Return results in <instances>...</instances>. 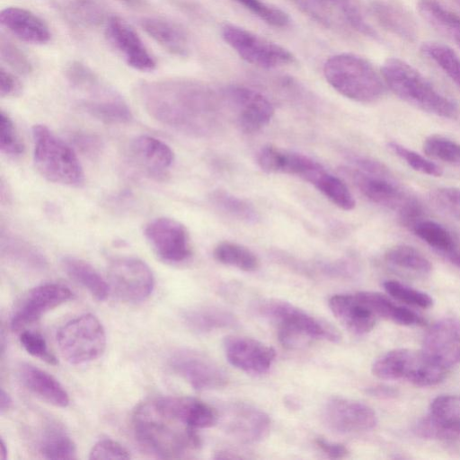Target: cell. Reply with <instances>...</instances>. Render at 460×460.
I'll return each instance as SVG.
<instances>
[{"mask_svg":"<svg viewBox=\"0 0 460 460\" xmlns=\"http://www.w3.org/2000/svg\"><path fill=\"white\" fill-rule=\"evenodd\" d=\"M138 94L146 112L160 124L182 132L203 128L210 94L199 83L180 78L145 82Z\"/></svg>","mask_w":460,"mask_h":460,"instance_id":"obj_1","label":"cell"},{"mask_svg":"<svg viewBox=\"0 0 460 460\" xmlns=\"http://www.w3.org/2000/svg\"><path fill=\"white\" fill-rule=\"evenodd\" d=\"M132 426L139 444L159 458H184L200 447L195 429L171 414L158 398L137 405Z\"/></svg>","mask_w":460,"mask_h":460,"instance_id":"obj_2","label":"cell"},{"mask_svg":"<svg viewBox=\"0 0 460 460\" xmlns=\"http://www.w3.org/2000/svg\"><path fill=\"white\" fill-rule=\"evenodd\" d=\"M381 73L390 90L407 103L441 118L456 117L458 107L454 100L404 60L386 59Z\"/></svg>","mask_w":460,"mask_h":460,"instance_id":"obj_3","label":"cell"},{"mask_svg":"<svg viewBox=\"0 0 460 460\" xmlns=\"http://www.w3.org/2000/svg\"><path fill=\"white\" fill-rule=\"evenodd\" d=\"M66 77L77 95L79 106L87 114L106 124L131 121L132 112L124 98L90 67L73 62L66 70Z\"/></svg>","mask_w":460,"mask_h":460,"instance_id":"obj_4","label":"cell"},{"mask_svg":"<svg viewBox=\"0 0 460 460\" xmlns=\"http://www.w3.org/2000/svg\"><path fill=\"white\" fill-rule=\"evenodd\" d=\"M361 193L376 204L395 211L406 224L412 225L421 214L418 199L391 174L380 162L365 170L347 168Z\"/></svg>","mask_w":460,"mask_h":460,"instance_id":"obj_5","label":"cell"},{"mask_svg":"<svg viewBox=\"0 0 460 460\" xmlns=\"http://www.w3.org/2000/svg\"><path fill=\"white\" fill-rule=\"evenodd\" d=\"M323 75L339 93L358 102H373L385 93V85L373 66L351 53L331 57L323 65Z\"/></svg>","mask_w":460,"mask_h":460,"instance_id":"obj_6","label":"cell"},{"mask_svg":"<svg viewBox=\"0 0 460 460\" xmlns=\"http://www.w3.org/2000/svg\"><path fill=\"white\" fill-rule=\"evenodd\" d=\"M256 311L276 324L279 340L288 348L297 347L310 340L337 342L341 339L332 326L286 301L262 300L256 305Z\"/></svg>","mask_w":460,"mask_h":460,"instance_id":"obj_7","label":"cell"},{"mask_svg":"<svg viewBox=\"0 0 460 460\" xmlns=\"http://www.w3.org/2000/svg\"><path fill=\"white\" fill-rule=\"evenodd\" d=\"M34 164L46 180L66 186L83 184V168L74 150L47 126L32 128Z\"/></svg>","mask_w":460,"mask_h":460,"instance_id":"obj_8","label":"cell"},{"mask_svg":"<svg viewBox=\"0 0 460 460\" xmlns=\"http://www.w3.org/2000/svg\"><path fill=\"white\" fill-rule=\"evenodd\" d=\"M62 357L74 365L100 358L106 348L104 328L92 314L80 315L64 324L57 333Z\"/></svg>","mask_w":460,"mask_h":460,"instance_id":"obj_9","label":"cell"},{"mask_svg":"<svg viewBox=\"0 0 460 460\" xmlns=\"http://www.w3.org/2000/svg\"><path fill=\"white\" fill-rule=\"evenodd\" d=\"M372 371L381 379H403L419 386H430L444 379L447 369L432 362L422 351L400 349L378 358Z\"/></svg>","mask_w":460,"mask_h":460,"instance_id":"obj_10","label":"cell"},{"mask_svg":"<svg viewBox=\"0 0 460 460\" xmlns=\"http://www.w3.org/2000/svg\"><path fill=\"white\" fill-rule=\"evenodd\" d=\"M221 36L241 58L258 67L272 69L296 62L295 56L286 48L237 25L226 23Z\"/></svg>","mask_w":460,"mask_h":460,"instance_id":"obj_11","label":"cell"},{"mask_svg":"<svg viewBox=\"0 0 460 460\" xmlns=\"http://www.w3.org/2000/svg\"><path fill=\"white\" fill-rule=\"evenodd\" d=\"M170 368L195 390L208 391L224 387L228 381L226 372L206 354L180 349L168 358Z\"/></svg>","mask_w":460,"mask_h":460,"instance_id":"obj_12","label":"cell"},{"mask_svg":"<svg viewBox=\"0 0 460 460\" xmlns=\"http://www.w3.org/2000/svg\"><path fill=\"white\" fill-rule=\"evenodd\" d=\"M110 284L116 296L126 302L145 301L154 288V276L148 265L137 258L122 257L111 261Z\"/></svg>","mask_w":460,"mask_h":460,"instance_id":"obj_13","label":"cell"},{"mask_svg":"<svg viewBox=\"0 0 460 460\" xmlns=\"http://www.w3.org/2000/svg\"><path fill=\"white\" fill-rule=\"evenodd\" d=\"M145 236L157 256L167 263H180L191 253L186 228L179 221L158 217L145 227Z\"/></svg>","mask_w":460,"mask_h":460,"instance_id":"obj_14","label":"cell"},{"mask_svg":"<svg viewBox=\"0 0 460 460\" xmlns=\"http://www.w3.org/2000/svg\"><path fill=\"white\" fill-rule=\"evenodd\" d=\"M324 424L340 434L372 429L377 423L376 412L369 406L343 397H332L323 409Z\"/></svg>","mask_w":460,"mask_h":460,"instance_id":"obj_15","label":"cell"},{"mask_svg":"<svg viewBox=\"0 0 460 460\" xmlns=\"http://www.w3.org/2000/svg\"><path fill=\"white\" fill-rule=\"evenodd\" d=\"M105 36L126 64L141 72L153 71L156 61L136 31L118 16L105 24Z\"/></svg>","mask_w":460,"mask_h":460,"instance_id":"obj_16","label":"cell"},{"mask_svg":"<svg viewBox=\"0 0 460 460\" xmlns=\"http://www.w3.org/2000/svg\"><path fill=\"white\" fill-rule=\"evenodd\" d=\"M223 428L244 444L263 440L270 433V419L261 410L245 402H234L223 410Z\"/></svg>","mask_w":460,"mask_h":460,"instance_id":"obj_17","label":"cell"},{"mask_svg":"<svg viewBox=\"0 0 460 460\" xmlns=\"http://www.w3.org/2000/svg\"><path fill=\"white\" fill-rule=\"evenodd\" d=\"M72 297V291L61 284L47 283L32 288L12 316L11 329L14 332L23 330Z\"/></svg>","mask_w":460,"mask_h":460,"instance_id":"obj_18","label":"cell"},{"mask_svg":"<svg viewBox=\"0 0 460 460\" xmlns=\"http://www.w3.org/2000/svg\"><path fill=\"white\" fill-rule=\"evenodd\" d=\"M435 364L447 369L460 362V321L446 318L427 332L421 350Z\"/></svg>","mask_w":460,"mask_h":460,"instance_id":"obj_19","label":"cell"},{"mask_svg":"<svg viewBox=\"0 0 460 460\" xmlns=\"http://www.w3.org/2000/svg\"><path fill=\"white\" fill-rule=\"evenodd\" d=\"M223 346L229 363L249 374L267 372L275 358V350L271 347L249 337L227 336Z\"/></svg>","mask_w":460,"mask_h":460,"instance_id":"obj_20","label":"cell"},{"mask_svg":"<svg viewBox=\"0 0 460 460\" xmlns=\"http://www.w3.org/2000/svg\"><path fill=\"white\" fill-rule=\"evenodd\" d=\"M226 96L238 111V124L245 133H253L266 126L274 115L270 102L261 93L243 86H231Z\"/></svg>","mask_w":460,"mask_h":460,"instance_id":"obj_21","label":"cell"},{"mask_svg":"<svg viewBox=\"0 0 460 460\" xmlns=\"http://www.w3.org/2000/svg\"><path fill=\"white\" fill-rule=\"evenodd\" d=\"M417 431L429 438L460 436V396L442 395L434 399L429 416L418 424Z\"/></svg>","mask_w":460,"mask_h":460,"instance_id":"obj_22","label":"cell"},{"mask_svg":"<svg viewBox=\"0 0 460 460\" xmlns=\"http://www.w3.org/2000/svg\"><path fill=\"white\" fill-rule=\"evenodd\" d=\"M257 162L267 172L292 174L307 182L314 172L323 167L306 155L288 152L272 146H264L260 150Z\"/></svg>","mask_w":460,"mask_h":460,"instance_id":"obj_23","label":"cell"},{"mask_svg":"<svg viewBox=\"0 0 460 460\" xmlns=\"http://www.w3.org/2000/svg\"><path fill=\"white\" fill-rule=\"evenodd\" d=\"M329 307L340 323L355 334L369 332L378 319L357 293L332 296Z\"/></svg>","mask_w":460,"mask_h":460,"instance_id":"obj_24","label":"cell"},{"mask_svg":"<svg viewBox=\"0 0 460 460\" xmlns=\"http://www.w3.org/2000/svg\"><path fill=\"white\" fill-rule=\"evenodd\" d=\"M0 23L19 40L31 44H46L50 40L49 27L30 10L8 6L1 11Z\"/></svg>","mask_w":460,"mask_h":460,"instance_id":"obj_25","label":"cell"},{"mask_svg":"<svg viewBox=\"0 0 460 460\" xmlns=\"http://www.w3.org/2000/svg\"><path fill=\"white\" fill-rule=\"evenodd\" d=\"M132 159L151 176L164 175L173 162V152L162 140L151 136L137 137L130 144Z\"/></svg>","mask_w":460,"mask_h":460,"instance_id":"obj_26","label":"cell"},{"mask_svg":"<svg viewBox=\"0 0 460 460\" xmlns=\"http://www.w3.org/2000/svg\"><path fill=\"white\" fill-rule=\"evenodd\" d=\"M18 376L26 389L48 403L60 408L69 404V396L65 388L46 371L22 363L19 367Z\"/></svg>","mask_w":460,"mask_h":460,"instance_id":"obj_27","label":"cell"},{"mask_svg":"<svg viewBox=\"0 0 460 460\" xmlns=\"http://www.w3.org/2000/svg\"><path fill=\"white\" fill-rule=\"evenodd\" d=\"M162 405L174 417L192 429L214 426L217 414L204 402L187 396H165L158 398Z\"/></svg>","mask_w":460,"mask_h":460,"instance_id":"obj_28","label":"cell"},{"mask_svg":"<svg viewBox=\"0 0 460 460\" xmlns=\"http://www.w3.org/2000/svg\"><path fill=\"white\" fill-rule=\"evenodd\" d=\"M146 33L169 53L183 57L189 52L184 31L176 23L160 17H146L140 21Z\"/></svg>","mask_w":460,"mask_h":460,"instance_id":"obj_29","label":"cell"},{"mask_svg":"<svg viewBox=\"0 0 460 460\" xmlns=\"http://www.w3.org/2000/svg\"><path fill=\"white\" fill-rule=\"evenodd\" d=\"M39 454L45 459L69 460L76 458V447L69 434L60 424L47 421L37 439Z\"/></svg>","mask_w":460,"mask_h":460,"instance_id":"obj_30","label":"cell"},{"mask_svg":"<svg viewBox=\"0 0 460 460\" xmlns=\"http://www.w3.org/2000/svg\"><path fill=\"white\" fill-rule=\"evenodd\" d=\"M181 317L190 330L199 333L233 328L238 324L233 313L215 305H199L187 309Z\"/></svg>","mask_w":460,"mask_h":460,"instance_id":"obj_31","label":"cell"},{"mask_svg":"<svg viewBox=\"0 0 460 460\" xmlns=\"http://www.w3.org/2000/svg\"><path fill=\"white\" fill-rule=\"evenodd\" d=\"M370 10L375 19L385 30L407 41L416 38V26L408 13L401 7L384 1L374 2Z\"/></svg>","mask_w":460,"mask_h":460,"instance_id":"obj_32","label":"cell"},{"mask_svg":"<svg viewBox=\"0 0 460 460\" xmlns=\"http://www.w3.org/2000/svg\"><path fill=\"white\" fill-rule=\"evenodd\" d=\"M420 16L440 34L460 48V17L437 0H421Z\"/></svg>","mask_w":460,"mask_h":460,"instance_id":"obj_33","label":"cell"},{"mask_svg":"<svg viewBox=\"0 0 460 460\" xmlns=\"http://www.w3.org/2000/svg\"><path fill=\"white\" fill-rule=\"evenodd\" d=\"M61 264L65 272L86 288L95 299L103 301L107 298L109 285L90 263L79 258L66 256Z\"/></svg>","mask_w":460,"mask_h":460,"instance_id":"obj_34","label":"cell"},{"mask_svg":"<svg viewBox=\"0 0 460 460\" xmlns=\"http://www.w3.org/2000/svg\"><path fill=\"white\" fill-rule=\"evenodd\" d=\"M1 253L6 260L32 271H42L48 266L45 256L33 245L10 234L1 235Z\"/></svg>","mask_w":460,"mask_h":460,"instance_id":"obj_35","label":"cell"},{"mask_svg":"<svg viewBox=\"0 0 460 460\" xmlns=\"http://www.w3.org/2000/svg\"><path fill=\"white\" fill-rule=\"evenodd\" d=\"M334 205L343 210H351L356 203L346 184L338 177L321 171L311 183Z\"/></svg>","mask_w":460,"mask_h":460,"instance_id":"obj_36","label":"cell"},{"mask_svg":"<svg viewBox=\"0 0 460 460\" xmlns=\"http://www.w3.org/2000/svg\"><path fill=\"white\" fill-rule=\"evenodd\" d=\"M421 53L436 63L460 89V58L448 46L428 41L421 45Z\"/></svg>","mask_w":460,"mask_h":460,"instance_id":"obj_37","label":"cell"},{"mask_svg":"<svg viewBox=\"0 0 460 460\" xmlns=\"http://www.w3.org/2000/svg\"><path fill=\"white\" fill-rule=\"evenodd\" d=\"M215 259L226 265L243 271H254L259 268V260L248 248L232 242H223L214 250Z\"/></svg>","mask_w":460,"mask_h":460,"instance_id":"obj_38","label":"cell"},{"mask_svg":"<svg viewBox=\"0 0 460 460\" xmlns=\"http://www.w3.org/2000/svg\"><path fill=\"white\" fill-rule=\"evenodd\" d=\"M416 236L429 246L445 252H452L456 246L450 232L432 220H417L411 225Z\"/></svg>","mask_w":460,"mask_h":460,"instance_id":"obj_39","label":"cell"},{"mask_svg":"<svg viewBox=\"0 0 460 460\" xmlns=\"http://www.w3.org/2000/svg\"><path fill=\"white\" fill-rule=\"evenodd\" d=\"M385 257L394 266L416 272L428 273L432 269L430 261L421 252L409 245H395L385 252Z\"/></svg>","mask_w":460,"mask_h":460,"instance_id":"obj_40","label":"cell"},{"mask_svg":"<svg viewBox=\"0 0 460 460\" xmlns=\"http://www.w3.org/2000/svg\"><path fill=\"white\" fill-rule=\"evenodd\" d=\"M212 202L231 217L245 222H256L259 216L248 202L228 192L217 190L211 195Z\"/></svg>","mask_w":460,"mask_h":460,"instance_id":"obj_41","label":"cell"},{"mask_svg":"<svg viewBox=\"0 0 460 460\" xmlns=\"http://www.w3.org/2000/svg\"><path fill=\"white\" fill-rule=\"evenodd\" d=\"M424 152L438 161L460 167V144L439 135L428 137L423 143Z\"/></svg>","mask_w":460,"mask_h":460,"instance_id":"obj_42","label":"cell"},{"mask_svg":"<svg viewBox=\"0 0 460 460\" xmlns=\"http://www.w3.org/2000/svg\"><path fill=\"white\" fill-rule=\"evenodd\" d=\"M387 148L417 172L433 177H440L443 173L441 167L437 164L404 146L389 142Z\"/></svg>","mask_w":460,"mask_h":460,"instance_id":"obj_43","label":"cell"},{"mask_svg":"<svg viewBox=\"0 0 460 460\" xmlns=\"http://www.w3.org/2000/svg\"><path fill=\"white\" fill-rule=\"evenodd\" d=\"M269 25L284 28L290 19L283 10L269 4L262 0H234Z\"/></svg>","mask_w":460,"mask_h":460,"instance_id":"obj_44","label":"cell"},{"mask_svg":"<svg viewBox=\"0 0 460 460\" xmlns=\"http://www.w3.org/2000/svg\"><path fill=\"white\" fill-rule=\"evenodd\" d=\"M384 288L393 297L408 305L421 308H429L433 304V299L429 294L414 289L395 280L384 282Z\"/></svg>","mask_w":460,"mask_h":460,"instance_id":"obj_45","label":"cell"},{"mask_svg":"<svg viewBox=\"0 0 460 460\" xmlns=\"http://www.w3.org/2000/svg\"><path fill=\"white\" fill-rule=\"evenodd\" d=\"M0 150L12 157L20 156L24 151L12 119L3 111L0 112Z\"/></svg>","mask_w":460,"mask_h":460,"instance_id":"obj_46","label":"cell"},{"mask_svg":"<svg viewBox=\"0 0 460 460\" xmlns=\"http://www.w3.org/2000/svg\"><path fill=\"white\" fill-rule=\"evenodd\" d=\"M20 342L31 356L49 365H57L56 357L49 350L45 339L38 332L23 331L20 334Z\"/></svg>","mask_w":460,"mask_h":460,"instance_id":"obj_47","label":"cell"},{"mask_svg":"<svg viewBox=\"0 0 460 460\" xmlns=\"http://www.w3.org/2000/svg\"><path fill=\"white\" fill-rule=\"evenodd\" d=\"M430 198L440 209L460 221V188H438L432 191Z\"/></svg>","mask_w":460,"mask_h":460,"instance_id":"obj_48","label":"cell"},{"mask_svg":"<svg viewBox=\"0 0 460 460\" xmlns=\"http://www.w3.org/2000/svg\"><path fill=\"white\" fill-rule=\"evenodd\" d=\"M66 10L72 18L86 25L95 24L102 17V11L92 0H72Z\"/></svg>","mask_w":460,"mask_h":460,"instance_id":"obj_49","label":"cell"},{"mask_svg":"<svg viewBox=\"0 0 460 460\" xmlns=\"http://www.w3.org/2000/svg\"><path fill=\"white\" fill-rule=\"evenodd\" d=\"M128 451L119 443L111 439H102L92 447L89 459H129Z\"/></svg>","mask_w":460,"mask_h":460,"instance_id":"obj_50","label":"cell"},{"mask_svg":"<svg viewBox=\"0 0 460 460\" xmlns=\"http://www.w3.org/2000/svg\"><path fill=\"white\" fill-rule=\"evenodd\" d=\"M341 13L345 21L356 31L361 34L372 38L378 39L377 32L365 21L360 11L356 5L348 2L340 5Z\"/></svg>","mask_w":460,"mask_h":460,"instance_id":"obj_51","label":"cell"},{"mask_svg":"<svg viewBox=\"0 0 460 460\" xmlns=\"http://www.w3.org/2000/svg\"><path fill=\"white\" fill-rule=\"evenodd\" d=\"M297 6L308 15L312 16L319 22L330 25V13L326 8L330 4H339L348 2L349 0H293Z\"/></svg>","mask_w":460,"mask_h":460,"instance_id":"obj_52","label":"cell"},{"mask_svg":"<svg viewBox=\"0 0 460 460\" xmlns=\"http://www.w3.org/2000/svg\"><path fill=\"white\" fill-rule=\"evenodd\" d=\"M1 57L13 69L22 74L31 71V64L27 57L11 42L1 41Z\"/></svg>","mask_w":460,"mask_h":460,"instance_id":"obj_53","label":"cell"},{"mask_svg":"<svg viewBox=\"0 0 460 460\" xmlns=\"http://www.w3.org/2000/svg\"><path fill=\"white\" fill-rule=\"evenodd\" d=\"M22 85L19 79L4 66L0 70V96L13 97L20 93Z\"/></svg>","mask_w":460,"mask_h":460,"instance_id":"obj_54","label":"cell"},{"mask_svg":"<svg viewBox=\"0 0 460 460\" xmlns=\"http://www.w3.org/2000/svg\"><path fill=\"white\" fill-rule=\"evenodd\" d=\"M315 443L324 454L332 458H344L349 455V450L342 444L331 442L323 438H316Z\"/></svg>","mask_w":460,"mask_h":460,"instance_id":"obj_55","label":"cell"},{"mask_svg":"<svg viewBox=\"0 0 460 460\" xmlns=\"http://www.w3.org/2000/svg\"><path fill=\"white\" fill-rule=\"evenodd\" d=\"M367 394L376 397L388 398L394 397L396 394V391L392 387L377 385L368 388Z\"/></svg>","mask_w":460,"mask_h":460,"instance_id":"obj_56","label":"cell"},{"mask_svg":"<svg viewBox=\"0 0 460 460\" xmlns=\"http://www.w3.org/2000/svg\"><path fill=\"white\" fill-rule=\"evenodd\" d=\"M13 401L11 396L2 388L0 393V412L4 414L11 409Z\"/></svg>","mask_w":460,"mask_h":460,"instance_id":"obj_57","label":"cell"},{"mask_svg":"<svg viewBox=\"0 0 460 460\" xmlns=\"http://www.w3.org/2000/svg\"><path fill=\"white\" fill-rule=\"evenodd\" d=\"M449 259L453 264L460 268V252H450Z\"/></svg>","mask_w":460,"mask_h":460,"instance_id":"obj_58","label":"cell"},{"mask_svg":"<svg viewBox=\"0 0 460 460\" xmlns=\"http://www.w3.org/2000/svg\"><path fill=\"white\" fill-rule=\"evenodd\" d=\"M7 458V448L4 439H1L0 443V460H5Z\"/></svg>","mask_w":460,"mask_h":460,"instance_id":"obj_59","label":"cell"},{"mask_svg":"<svg viewBox=\"0 0 460 460\" xmlns=\"http://www.w3.org/2000/svg\"><path fill=\"white\" fill-rule=\"evenodd\" d=\"M128 5H132V6H135V5H138L141 2V0H119Z\"/></svg>","mask_w":460,"mask_h":460,"instance_id":"obj_60","label":"cell"}]
</instances>
